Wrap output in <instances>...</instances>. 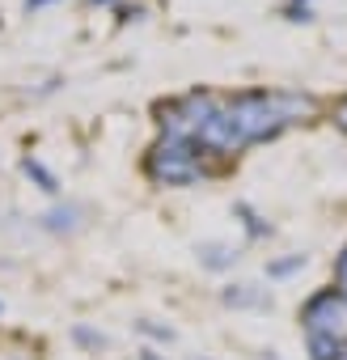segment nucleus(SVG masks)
I'll list each match as a JSON object with an SVG mask.
<instances>
[{
  "instance_id": "nucleus-1",
  "label": "nucleus",
  "mask_w": 347,
  "mask_h": 360,
  "mask_svg": "<svg viewBox=\"0 0 347 360\" xmlns=\"http://www.w3.org/2000/svg\"><path fill=\"white\" fill-rule=\"evenodd\" d=\"M204 157V144L195 136H165L148 157H144V174L161 187H187V183H199L208 174L199 165Z\"/></svg>"
},
{
  "instance_id": "nucleus-2",
  "label": "nucleus",
  "mask_w": 347,
  "mask_h": 360,
  "mask_svg": "<svg viewBox=\"0 0 347 360\" xmlns=\"http://www.w3.org/2000/svg\"><path fill=\"white\" fill-rule=\"evenodd\" d=\"M301 322L309 335H330V339H347V297L339 288H322L305 301L301 309Z\"/></svg>"
},
{
  "instance_id": "nucleus-3",
  "label": "nucleus",
  "mask_w": 347,
  "mask_h": 360,
  "mask_svg": "<svg viewBox=\"0 0 347 360\" xmlns=\"http://www.w3.org/2000/svg\"><path fill=\"white\" fill-rule=\"evenodd\" d=\"M81 221H85V208L81 204H55V208H47V212L34 217V225L47 229V233H77Z\"/></svg>"
},
{
  "instance_id": "nucleus-4",
  "label": "nucleus",
  "mask_w": 347,
  "mask_h": 360,
  "mask_svg": "<svg viewBox=\"0 0 347 360\" xmlns=\"http://www.w3.org/2000/svg\"><path fill=\"white\" fill-rule=\"evenodd\" d=\"M221 301L229 309H271V292L258 288V284H229L221 292Z\"/></svg>"
},
{
  "instance_id": "nucleus-5",
  "label": "nucleus",
  "mask_w": 347,
  "mask_h": 360,
  "mask_svg": "<svg viewBox=\"0 0 347 360\" xmlns=\"http://www.w3.org/2000/svg\"><path fill=\"white\" fill-rule=\"evenodd\" d=\"M195 259H199V267H208V271H229L242 255H237V246H229V242H199V246H195Z\"/></svg>"
},
{
  "instance_id": "nucleus-6",
  "label": "nucleus",
  "mask_w": 347,
  "mask_h": 360,
  "mask_svg": "<svg viewBox=\"0 0 347 360\" xmlns=\"http://www.w3.org/2000/svg\"><path fill=\"white\" fill-rule=\"evenodd\" d=\"M22 174L30 178V183H34L39 191H47V195H60V178H55V174H51V169L39 161V157H30V153H26V157H22Z\"/></svg>"
},
{
  "instance_id": "nucleus-7",
  "label": "nucleus",
  "mask_w": 347,
  "mask_h": 360,
  "mask_svg": "<svg viewBox=\"0 0 347 360\" xmlns=\"http://www.w3.org/2000/svg\"><path fill=\"white\" fill-rule=\"evenodd\" d=\"M233 217H242V225H246V233H250L254 242H258V238H271V225H267V221L246 204V200H237V204H233Z\"/></svg>"
},
{
  "instance_id": "nucleus-8",
  "label": "nucleus",
  "mask_w": 347,
  "mask_h": 360,
  "mask_svg": "<svg viewBox=\"0 0 347 360\" xmlns=\"http://www.w3.org/2000/svg\"><path fill=\"white\" fill-rule=\"evenodd\" d=\"M72 343H81V347H89V352H102V347H106V335H102V330H89L85 322H77V326H72Z\"/></svg>"
},
{
  "instance_id": "nucleus-9",
  "label": "nucleus",
  "mask_w": 347,
  "mask_h": 360,
  "mask_svg": "<svg viewBox=\"0 0 347 360\" xmlns=\"http://www.w3.org/2000/svg\"><path fill=\"white\" fill-rule=\"evenodd\" d=\"M301 267H305V255H288V259L267 263V276H271V280H284V276H292V271H301Z\"/></svg>"
},
{
  "instance_id": "nucleus-10",
  "label": "nucleus",
  "mask_w": 347,
  "mask_h": 360,
  "mask_svg": "<svg viewBox=\"0 0 347 360\" xmlns=\"http://www.w3.org/2000/svg\"><path fill=\"white\" fill-rule=\"evenodd\" d=\"M136 326H140V335H148V339H157V343H174V326H161V322H152V318H140Z\"/></svg>"
},
{
  "instance_id": "nucleus-11",
  "label": "nucleus",
  "mask_w": 347,
  "mask_h": 360,
  "mask_svg": "<svg viewBox=\"0 0 347 360\" xmlns=\"http://www.w3.org/2000/svg\"><path fill=\"white\" fill-rule=\"evenodd\" d=\"M334 288L347 297V250L339 255V263H334Z\"/></svg>"
},
{
  "instance_id": "nucleus-12",
  "label": "nucleus",
  "mask_w": 347,
  "mask_h": 360,
  "mask_svg": "<svg viewBox=\"0 0 347 360\" xmlns=\"http://www.w3.org/2000/svg\"><path fill=\"white\" fill-rule=\"evenodd\" d=\"M140 18H144L140 5H119V22H140Z\"/></svg>"
},
{
  "instance_id": "nucleus-13",
  "label": "nucleus",
  "mask_w": 347,
  "mask_h": 360,
  "mask_svg": "<svg viewBox=\"0 0 347 360\" xmlns=\"http://www.w3.org/2000/svg\"><path fill=\"white\" fill-rule=\"evenodd\" d=\"M51 5H60V0H26V13H43V9H51Z\"/></svg>"
},
{
  "instance_id": "nucleus-14",
  "label": "nucleus",
  "mask_w": 347,
  "mask_h": 360,
  "mask_svg": "<svg viewBox=\"0 0 347 360\" xmlns=\"http://www.w3.org/2000/svg\"><path fill=\"white\" fill-rule=\"evenodd\" d=\"M136 360H165V356H157L152 347H140V356H136Z\"/></svg>"
},
{
  "instance_id": "nucleus-15",
  "label": "nucleus",
  "mask_w": 347,
  "mask_h": 360,
  "mask_svg": "<svg viewBox=\"0 0 347 360\" xmlns=\"http://www.w3.org/2000/svg\"><path fill=\"white\" fill-rule=\"evenodd\" d=\"M89 5H119V0H89Z\"/></svg>"
},
{
  "instance_id": "nucleus-16",
  "label": "nucleus",
  "mask_w": 347,
  "mask_h": 360,
  "mask_svg": "<svg viewBox=\"0 0 347 360\" xmlns=\"http://www.w3.org/2000/svg\"><path fill=\"white\" fill-rule=\"evenodd\" d=\"M292 5H301V9H309V0H292Z\"/></svg>"
},
{
  "instance_id": "nucleus-17",
  "label": "nucleus",
  "mask_w": 347,
  "mask_h": 360,
  "mask_svg": "<svg viewBox=\"0 0 347 360\" xmlns=\"http://www.w3.org/2000/svg\"><path fill=\"white\" fill-rule=\"evenodd\" d=\"M263 360H275V352H263Z\"/></svg>"
},
{
  "instance_id": "nucleus-18",
  "label": "nucleus",
  "mask_w": 347,
  "mask_h": 360,
  "mask_svg": "<svg viewBox=\"0 0 347 360\" xmlns=\"http://www.w3.org/2000/svg\"><path fill=\"white\" fill-rule=\"evenodd\" d=\"M334 360H347V347H343V352H339V356H334Z\"/></svg>"
},
{
  "instance_id": "nucleus-19",
  "label": "nucleus",
  "mask_w": 347,
  "mask_h": 360,
  "mask_svg": "<svg viewBox=\"0 0 347 360\" xmlns=\"http://www.w3.org/2000/svg\"><path fill=\"white\" fill-rule=\"evenodd\" d=\"M0 314H5V301H0Z\"/></svg>"
}]
</instances>
